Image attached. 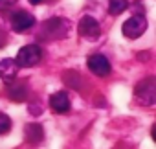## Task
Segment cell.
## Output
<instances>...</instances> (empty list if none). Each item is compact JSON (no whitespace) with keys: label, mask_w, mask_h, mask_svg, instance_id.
Segmentation results:
<instances>
[{"label":"cell","mask_w":156,"mask_h":149,"mask_svg":"<svg viewBox=\"0 0 156 149\" xmlns=\"http://www.w3.org/2000/svg\"><path fill=\"white\" fill-rule=\"evenodd\" d=\"M64 83L73 87V89H79V76L75 72H66L64 74Z\"/></svg>","instance_id":"obj_13"},{"label":"cell","mask_w":156,"mask_h":149,"mask_svg":"<svg viewBox=\"0 0 156 149\" xmlns=\"http://www.w3.org/2000/svg\"><path fill=\"white\" fill-rule=\"evenodd\" d=\"M79 33H81L85 39H96V37L101 33L99 22H98L94 17H83V19L79 20Z\"/></svg>","instance_id":"obj_8"},{"label":"cell","mask_w":156,"mask_h":149,"mask_svg":"<svg viewBox=\"0 0 156 149\" xmlns=\"http://www.w3.org/2000/svg\"><path fill=\"white\" fill-rule=\"evenodd\" d=\"M30 2H31V4H35V6H37V4H41V2H44V0H30Z\"/></svg>","instance_id":"obj_16"},{"label":"cell","mask_w":156,"mask_h":149,"mask_svg":"<svg viewBox=\"0 0 156 149\" xmlns=\"http://www.w3.org/2000/svg\"><path fill=\"white\" fill-rule=\"evenodd\" d=\"M41 59H42V50H41V46H37V44H26V46H22V48L19 50L15 61H17V64L22 66V68H31V66H35Z\"/></svg>","instance_id":"obj_2"},{"label":"cell","mask_w":156,"mask_h":149,"mask_svg":"<svg viewBox=\"0 0 156 149\" xmlns=\"http://www.w3.org/2000/svg\"><path fill=\"white\" fill-rule=\"evenodd\" d=\"M134 94H136V98H138L143 105H154V100H156L154 78H147V79H143L141 83H138Z\"/></svg>","instance_id":"obj_4"},{"label":"cell","mask_w":156,"mask_h":149,"mask_svg":"<svg viewBox=\"0 0 156 149\" xmlns=\"http://www.w3.org/2000/svg\"><path fill=\"white\" fill-rule=\"evenodd\" d=\"M19 64L15 59H2L0 61V79H2L4 83H13L17 74H19Z\"/></svg>","instance_id":"obj_7"},{"label":"cell","mask_w":156,"mask_h":149,"mask_svg":"<svg viewBox=\"0 0 156 149\" xmlns=\"http://www.w3.org/2000/svg\"><path fill=\"white\" fill-rule=\"evenodd\" d=\"M17 2H19V0H0V8H2V9H8V8L15 6Z\"/></svg>","instance_id":"obj_15"},{"label":"cell","mask_w":156,"mask_h":149,"mask_svg":"<svg viewBox=\"0 0 156 149\" xmlns=\"http://www.w3.org/2000/svg\"><path fill=\"white\" fill-rule=\"evenodd\" d=\"M24 134H26V140L35 145V144L42 142V138H44V129H42L39 123H28V125L24 127Z\"/></svg>","instance_id":"obj_10"},{"label":"cell","mask_w":156,"mask_h":149,"mask_svg":"<svg viewBox=\"0 0 156 149\" xmlns=\"http://www.w3.org/2000/svg\"><path fill=\"white\" fill-rule=\"evenodd\" d=\"M9 129H11V120H9V116L4 114V112H0V134H6Z\"/></svg>","instance_id":"obj_14"},{"label":"cell","mask_w":156,"mask_h":149,"mask_svg":"<svg viewBox=\"0 0 156 149\" xmlns=\"http://www.w3.org/2000/svg\"><path fill=\"white\" fill-rule=\"evenodd\" d=\"M121 30H123V35L127 39H138L147 30V20H145L143 15H134V17H130L129 20L123 22Z\"/></svg>","instance_id":"obj_3"},{"label":"cell","mask_w":156,"mask_h":149,"mask_svg":"<svg viewBox=\"0 0 156 149\" xmlns=\"http://www.w3.org/2000/svg\"><path fill=\"white\" fill-rule=\"evenodd\" d=\"M87 64H88V70L92 74H96V76H99V78H105V76H108V74H110V63L101 53L90 55L88 61H87Z\"/></svg>","instance_id":"obj_5"},{"label":"cell","mask_w":156,"mask_h":149,"mask_svg":"<svg viewBox=\"0 0 156 149\" xmlns=\"http://www.w3.org/2000/svg\"><path fill=\"white\" fill-rule=\"evenodd\" d=\"M129 8L127 0H108V13L110 15H121Z\"/></svg>","instance_id":"obj_12"},{"label":"cell","mask_w":156,"mask_h":149,"mask_svg":"<svg viewBox=\"0 0 156 149\" xmlns=\"http://www.w3.org/2000/svg\"><path fill=\"white\" fill-rule=\"evenodd\" d=\"M35 26V17L28 11H17L11 15V28L19 33H24L28 31L30 28Z\"/></svg>","instance_id":"obj_6"},{"label":"cell","mask_w":156,"mask_h":149,"mask_svg":"<svg viewBox=\"0 0 156 149\" xmlns=\"http://www.w3.org/2000/svg\"><path fill=\"white\" fill-rule=\"evenodd\" d=\"M8 96L13 100V101H24L26 96H28V89L24 83H17V85H11L9 90H8Z\"/></svg>","instance_id":"obj_11"},{"label":"cell","mask_w":156,"mask_h":149,"mask_svg":"<svg viewBox=\"0 0 156 149\" xmlns=\"http://www.w3.org/2000/svg\"><path fill=\"white\" fill-rule=\"evenodd\" d=\"M70 31V22L62 17H51L50 20L42 22L41 26V37L44 41H53V39H64Z\"/></svg>","instance_id":"obj_1"},{"label":"cell","mask_w":156,"mask_h":149,"mask_svg":"<svg viewBox=\"0 0 156 149\" xmlns=\"http://www.w3.org/2000/svg\"><path fill=\"white\" fill-rule=\"evenodd\" d=\"M50 107H51V111H55V112H59V114L68 112V111H70V100H68V94L62 92V90L51 94V96H50Z\"/></svg>","instance_id":"obj_9"}]
</instances>
